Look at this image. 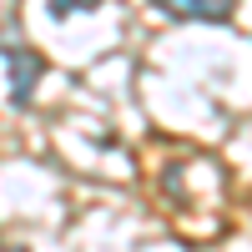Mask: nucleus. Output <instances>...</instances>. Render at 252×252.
Segmentation results:
<instances>
[{"label": "nucleus", "mask_w": 252, "mask_h": 252, "mask_svg": "<svg viewBox=\"0 0 252 252\" xmlns=\"http://www.w3.org/2000/svg\"><path fill=\"white\" fill-rule=\"evenodd\" d=\"M0 61H5V71H10V106L26 111L35 86H40V76H46V61L31 46H0Z\"/></svg>", "instance_id": "f257e3e1"}, {"label": "nucleus", "mask_w": 252, "mask_h": 252, "mask_svg": "<svg viewBox=\"0 0 252 252\" xmlns=\"http://www.w3.org/2000/svg\"><path fill=\"white\" fill-rule=\"evenodd\" d=\"M157 10L166 20H232V5L227 0H157Z\"/></svg>", "instance_id": "f03ea898"}, {"label": "nucleus", "mask_w": 252, "mask_h": 252, "mask_svg": "<svg viewBox=\"0 0 252 252\" xmlns=\"http://www.w3.org/2000/svg\"><path fill=\"white\" fill-rule=\"evenodd\" d=\"M91 10H96V0H51L46 5L51 20H71V15H91Z\"/></svg>", "instance_id": "7ed1b4c3"}, {"label": "nucleus", "mask_w": 252, "mask_h": 252, "mask_svg": "<svg viewBox=\"0 0 252 252\" xmlns=\"http://www.w3.org/2000/svg\"><path fill=\"white\" fill-rule=\"evenodd\" d=\"M0 252H31V247H20V242H10V247H0Z\"/></svg>", "instance_id": "20e7f679"}]
</instances>
